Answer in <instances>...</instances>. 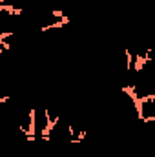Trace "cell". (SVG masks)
<instances>
[{
	"mask_svg": "<svg viewBox=\"0 0 155 157\" xmlns=\"http://www.w3.org/2000/svg\"><path fill=\"white\" fill-rule=\"evenodd\" d=\"M15 33L13 31H4V33H0V40H7V39H11Z\"/></svg>",
	"mask_w": 155,
	"mask_h": 157,
	"instance_id": "obj_5",
	"label": "cell"
},
{
	"mask_svg": "<svg viewBox=\"0 0 155 157\" xmlns=\"http://www.w3.org/2000/svg\"><path fill=\"white\" fill-rule=\"evenodd\" d=\"M0 11H6L9 15H22V7H13V6H6V4H0Z\"/></svg>",
	"mask_w": 155,
	"mask_h": 157,
	"instance_id": "obj_1",
	"label": "cell"
},
{
	"mask_svg": "<svg viewBox=\"0 0 155 157\" xmlns=\"http://www.w3.org/2000/svg\"><path fill=\"white\" fill-rule=\"evenodd\" d=\"M51 17H53V18H59V20H60V18H64L66 15H64V11H62V9H53V11H51Z\"/></svg>",
	"mask_w": 155,
	"mask_h": 157,
	"instance_id": "obj_4",
	"label": "cell"
},
{
	"mask_svg": "<svg viewBox=\"0 0 155 157\" xmlns=\"http://www.w3.org/2000/svg\"><path fill=\"white\" fill-rule=\"evenodd\" d=\"M124 53H126V70H128V71H131V68H133V59H131V53H130V49H126Z\"/></svg>",
	"mask_w": 155,
	"mask_h": 157,
	"instance_id": "obj_3",
	"label": "cell"
},
{
	"mask_svg": "<svg viewBox=\"0 0 155 157\" xmlns=\"http://www.w3.org/2000/svg\"><path fill=\"white\" fill-rule=\"evenodd\" d=\"M122 91H124V93H126V95H128V97L133 101V102L139 99V95H137V90H135V86H133V84H131V86H124V88H122Z\"/></svg>",
	"mask_w": 155,
	"mask_h": 157,
	"instance_id": "obj_2",
	"label": "cell"
},
{
	"mask_svg": "<svg viewBox=\"0 0 155 157\" xmlns=\"http://www.w3.org/2000/svg\"><path fill=\"white\" fill-rule=\"evenodd\" d=\"M6 2H7V0H0V4H6Z\"/></svg>",
	"mask_w": 155,
	"mask_h": 157,
	"instance_id": "obj_6",
	"label": "cell"
}]
</instances>
